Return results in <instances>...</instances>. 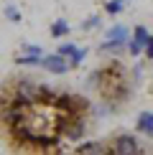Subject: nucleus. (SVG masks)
<instances>
[{
    "instance_id": "obj_1",
    "label": "nucleus",
    "mask_w": 153,
    "mask_h": 155,
    "mask_svg": "<svg viewBox=\"0 0 153 155\" xmlns=\"http://www.w3.org/2000/svg\"><path fill=\"white\" fill-rule=\"evenodd\" d=\"M94 89H97L100 99L107 102L110 107L127 104V99H130V94H133L127 66H123L120 59H112V61L102 64L100 66V79L94 84Z\"/></svg>"
},
{
    "instance_id": "obj_2",
    "label": "nucleus",
    "mask_w": 153,
    "mask_h": 155,
    "mask_svg": "<svg viewBox=\"0 0 153 155\" xmlns=\"http://www.w3.org/2000/svg\"><path fill=\"white\" fill-rule=\"evenodd\" d=\"M110 153H120V155H130V153H143V147L138 145L135 135H115L110 143Z\"/></svg>"
},
{
    "instance_id": "obj_3",
    "label": "nucleus",
    "mask_w": 153,
    "mask_h": 155,
    "mask_svg": "<svg viewBox=\"0 0 153 155\" xmlns=\"http://www.w3.org/2000/svg\"><path fill=\"white\" fill-rule=\"evenodd\" d=\"M41 66L46 69L49 74H56V76H61V74H66V71H69V61H66V56H61V54L41 56Z\"/></svg>"
},
{
    "instance_id": "obj_4",
    "label": "nucleus",
    "mask_w": 153,
    "mask_h": 155,
    "mask_svg": "<svg viewBox=\"0 0 153 155\" xmlns=\"http://www.w3.org/2000/svg\"><path fill=\"white\" fill-rule=\"evenodd\" d=\"M138 132L153 140V112H140L138 114Z\"/></svg>"
},
{
    "instance_id": "obj_5",
    "label": "nucleus",
    "mask_w": 153,
    "mask_h": 155,
    "mask_svg": "<svg viewBox=\"0 0 153 155\" xmlns=\"http://www.w3.org/2000/svg\"><path fill=\"white\" fill-rule=\"evenodd\" d=\"M125 41H127V31L123 28V25H115V28L107 31V43H112V46H123Z\"/></svg>"
},
{
    "instance_id": "obj_6",
    "label": "nucleus",
    "mask_w": 153,
    "mask_h": 155,
    "mask_svg": "<svg viewBox=\"0 0 153 155\" xmlns=\"http://www.w3.org/2000/svg\"><path fill=\"white\" fill-rule=\"evenodd\" d=\"M15 64H21V66H41V56L38 54H25V56H18Z\"/></svg>"
},
{
    "instance_id": "obj_7",
    "label": "nucleus",
    "mask_w": 153,
    "mask_h": 155,
    "mask_svg": "<svg viewBox=\"0 0 153 155\" xmlns=\"http://www.w3.org/2000/svg\"><path fill=\"white\" fill-rule=\"evenodd\" d=\"M74 153H107V147L100 143H87V145H76Z\"/></svg>"
},
{
    "instance_id": "obj_8",
    "label": "nucleus",
    "mask_w": 153,
    "mask_h": 155,
    "mask_svg": "<svg viewBox=\"0 0 153 155\" xmlns=\"http://www.w3.org/2000/svg\"><path fill=\"white\" fill-rule=\"evenodd\" d=\"M66 33H69V25L64 21H56L54 25H51V36H54V38H64Z\"/></svg>"
},
{
    "instance_id": "obj_9",
    "label": "nucleus",
    "mask_w": 153,
    "mask_h": 155,
    "mask_svg": "<svg viewBox=\"0 0 153 155\" xmlns=\"http://www.w3.org/2000/svg\"><path fill=\"white\" fill-rule=\"evenodd\" d=\"M84 56H87V51H84V48H74V54L69 56V66L76 69V66L82 64V59H84Z\"/></svg>"
},
{
    "instance_id": "obj_10",
    "label": "nucleus",
    "mask_w": 153,
    "mask_h": 155,
    "mask_svg": "<svg viewBox=\"0 0 153 155\" xmlns=\"http://www.w3.org/2000/svg\"><path fill=\"white\" fill-rule=\"evenodd\" d=\"M145 38H148V31H145L143 25L133 28V41H138V43H143V46H145Z\"/></svg>"
},
{
    "instance_id": "obj_11",
    "label": "nucleus",
    "mask_w": 153,
    "mask_h": 155,
    "mask_svg": "<svg viewBox=\"0 0 153 155\" xmlns=\"http://www.w3.org/2000/svg\"><path fill=\"white\" fill-rule=\"evenodd\" d=\"M120 8H123V0H110V3L105 5V10L110 13V15H115V13H120Z\"/></svg>"
},
{
    "instance_id": "obj_12",
    "label": "nucleus",
    "mask_w": 153,
    "mask_h": 155,
    "mask_svg": "<svg viewBox=\"0 0 153 155\" xmlns=\"http://www.w3.org/2000/svg\"><path fill=\"white\" fill-rule=\"evenodd\" d=\"M5 15H8L10 21H13V23H18V21H21V13H18L15 8H10V5H8V8H5Z\"/></svg>"
},
{
    "instance_id": "obj_13",
    "label": "nucleus",
    "mask_w": 153,
    "mask_h": 155,
    "mask_svg": "<svg viewBox=\"0 0 153 155\" xmlns=\"http://www.w3.org/2000/svg\"><path fill=\"white\" fill-rule=\"evenodd\" d=\"M127 51H130L133 56H138L140 51H143V43H138V41H130V43H127Z\"/></svg>"
},
{
    "instance_id": "obj_14",
    "label": "nucleus",
    "mask_w": 153,
    "mask_h": 155,
    "mask_svg": "<svg viewBox=\"0 0 153 155\" xmlns=\"http://www.w3.org/2000/svg\"><path fill=\"white\" fill-rule=\"evenodd\" d=\"M59 54H61V56H72V54H74V43H61V46H59Z\"/></svg>"
},
{
    "instance_id": "obj_15",
    "label": "nucleus",
    "mask_w": 153,
    "mask_h": 155,
    "mask_svg": "<svg viewBox=\"0 0 153 155\" xmlns=\"http://www.w3.org/2000/svg\"><path fill=\"white\" fill-rule=\"evenodd\" d=\"M145 59H151V61H153V36L145 38Z\"/></svg>"
},
{
    "instance_id": "obj_16",
    "label": "nucleus",
    "mask_w": 153,
    "mask_h": 155,
    "mask_svg": "<svg viewBox=\"0 0 153 155\" xmlns=\"http://www.w3.org/2000/svg\"><path fill=\"white\" fill-rule=\"evenodd\" d=\"M94 25H97V18H89V21L84 23V28H94Z\"/></svg>"
},
{
    "instance_id": "obj_17",
    "label": "nucleus",
    "mask_w": 153,
    "mask_h": 155,
    "mask_svg": "<svg viewBox=\"0 0 153 155\" xmlns=\"http://www.w3.org/2000/svg\"><path fill=\"white\" fill-rule=\"evenodd\" d=\"M123 3H125V0H123Z\"/></svg>"
}]
</instances>
